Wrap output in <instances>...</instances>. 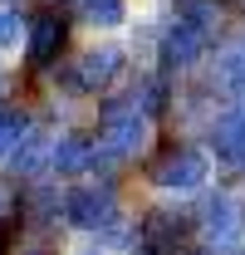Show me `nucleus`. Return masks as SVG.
I'll return each instance as SVG.
<instances>
[{"mask_svg": "<svg viewBox=\"0 0 245 255\" xmlns=\"http://www.w3.org/2000/svg\"><path fill=\"white\" fill-rule=\"evenodd\" d=\"M64 39H69V25H64V20L54 15V10L34 15L30 39H25V54H30V64H34V69L54 64V59H59V49H64Z\"/></svg>", "mask_w": 245, "mask_h": 255, "instance_id": "obj_1", "label": "nucleus"}, {"mask_svg": "<svg viewBox=\"0 0 245 255\" xmlns=\"http://www.w3.org/2000/svg\"><path fill=\"white\" fill-rule=\"evenodd\" d=\"M211 39L201 30H191L186 20H177L172 30H167V39H162V59H167V69H186V64L201 59V49H206Z\"/></svg>", "mask_w": 245, "mask_h": 255, "instance_id": "obj_2", "label": "nucleus"}, {"mask_svg": "<svg viewBox=\"0 0 245 255\" xmlns=\"http://www.w3.org/2000/svg\"><path fill=\"white\" fill-rule=\"evenodd\" d=\"M122 69V49H113V44H103V49H89L84 59H79V89H103L113 74Z\"/></svg>", "mask_w": 245, "mask_h": 255, "instance_id": "obj_3", "label": "nucleus"}, {"mask_svg": "<svg viewBox=\"0 0 245 255\" xmlns=\"http://www.w3.org/2000/svg\"><path fill=\"white\" fill-rule=\"evenodd\" d=\"M74 5L89 25H103V30L122 25V15H127V0H74Z\"/></svg>", "mask_w": 245, "mask_h": 255, "instance_id": "obj_4", "label": "nucleus"}, {"mask_svg": "<svg viewBox=\"0 0 245 255\" xmlns=\"http://www.w3.org/2000/svg\"><path fill=\"white\" fill-rule=\"evenodd\" d=\"M5 44H20V10H5L0 5V49Z\"/></svg>", "mask_w": 245, "mask_h": 255, "instance_id": "obj_5", "label": "nucleus"}, {"mask_svg": "<svg viewBox=\"0 0 245 255\" xmlns=\"http://www.w3.org/2000/svg\"><path fill=\"white\" fill-rule=\"evenodd\" d=\"M241 5H245V0H241Z\"/></svg>", "mask_w": 245, "mask_h": 255, "instance_id": "obj_6", "label": "nucleus"}]
</instances>
